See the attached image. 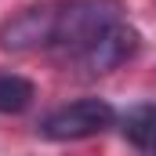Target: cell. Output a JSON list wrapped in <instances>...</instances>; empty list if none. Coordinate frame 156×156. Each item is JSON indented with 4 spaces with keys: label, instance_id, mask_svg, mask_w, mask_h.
I'll use <instances>...</instances> for the list:
<instances>
[{
    "label": "cell",
    "instance_id": "6da1fadb",
    "mask_svg": "<svg viewBox=\"0 0 156 156\" xmlns=\"http://www.w3.org/2000/svg\"><path fill=\"white\" fill-rule=\"evenodd\" d=\"M116 22H123L116 0H47L7 18L0 26V47L15 55L51 51L69 66Z\"/></svg>",
    "mask_w": 156,
    "mask_h": 156
},
{
    "label": "cell",
    "instance_id": "7a4b0ae2",
    "mask_svg": "<svg viewBox=\"0 0 156 156\" xmlns=\"http://www.w3.org/2000/svg\"><path fill=\"white\" fill-rule=\"evenodd\" d=\"M113 123H116V113L105 98H80V102H69L47 113L40 120V134L51 142H80V138L109 131Z\"/></svg>",
    "mask_w": 156,
    "mask_h": 156
},
{
    "label": "cell",
    "instance_id": "3957f363",
    "mask_svg": "<svg viewBox=\"0 0 156 156\" xmlns=\"http://www.w3.org/2000/svg\"><path fill=\"white\" fill-rule=\"evenodd\" d=\"M134 55H138V33L127 22H116V26H109L102 37L94 40L80 58H73L69 66L80 69L83 76H102V73L120 69L123 62H131Z\"/></svg>",
    "mask_w": 156,
    "mask_h": 156
},
{
    "label": "cell",
    "instance_id": "277c9868",
    "mask_svg": "<svg viewBox=\"0 0 156 156\" xmlns=\"http://www.w3.org/2000/svg\"><path fill=\"white\" fill-rule=\"evenodd\" d=\"M123 138L131 145H138L142 153L156 156V105L145 102V105H134L127 116H123Z\"/></svg>",
    "mask_w": 156,
    "mask_h": 156
},
{
    "label": "cell",
    "instance_id": "5b68a950",
    "mask_svg": "<svg viewBox=\"0 0 156 156\" xmlns=\"http://www.w3.org/2000/svg\"><path fill=\"white\" fill-rule=\"evenodd\" d=\"M33 83L18 73H0V113H22L33 102Z\"/></svg>",
    "mask_w": 156,
    "mask_h": 156
}]
</instances>
